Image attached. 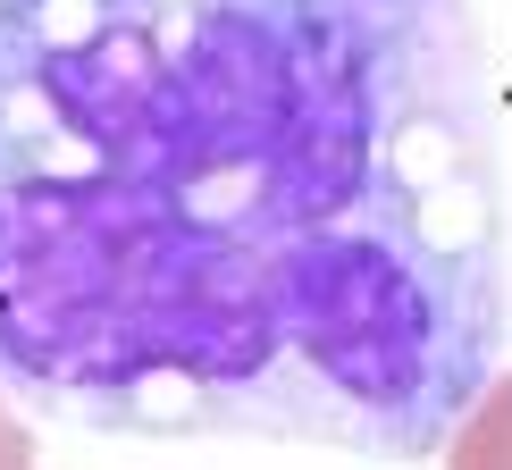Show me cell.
<instances>
[{
	"label": "cell",
	"instance_id": "cell-1",
	"mask_svg": "<svg viewBox=\"0 0 512 470\" xmlns=\"http://www.w3.org/2000/svg\"><path fill=\"white\" fill-rule=\"evenodd\" d=\"M445 470H512V370L479 395V412L445 445Z\"/></svg>",
	"mask_w": 512,
	"mask_h": 470
},
{
	"label": "cell",
	"instance_id": "cell-2",
	"mask_svg": "<svg viewBox=\"0 0 512 470\" xmlns=\"http://www.w3.org/2000/svg\"><path fill=\"white\" fill-rule=\"evenodd\" d=\"M0 470H34V437L17 429V412L0 403Z\"/></svg>",
	"mask_w": 512,
	"mask_h": 470
}]
</instances>
